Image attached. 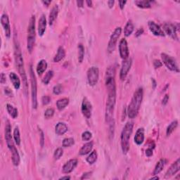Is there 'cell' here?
I'll return each mask as SVG.
<instances>
[{
  "label": "cell",
  "instance_id": "4dcf8cb0",
  "mask_svg": "<svg viewBox=\"0 0 180 180\" xmlns=\"http://www.w3.org/2000/svg\"><path fill=\"white\" fill-rule=\"evenodd\" d=\"M177 125H178V122L177 120H175L172 122L169 125V126L167 128V131H166V135L167 136H170L171 134H172L175 129L177 128Z\"/></svg>",
  "mask_w": 180,
  "mask_h": 180
},
{
  "label": "cell",
  "instance_id": "db71d44e",
  "mask_svg": "<svg viewBox=\"0 0 180 180\" xmlns=\"http://www.w3.org/2000/svg\"><path fill=\"white\" fill-rule=\"evenodd\" d=\"M71 179V177H68V176H65V177H61L60 179Z\"/></svg>",
  "mask_w": 180,
  "mask_h": 180
},
{
  "label": "cell",
  "instance_id": "83f0119b",
  "mask_svg": "<svg viewBox=\"0 0 180 180\" xmlns=\"http://www.w3.org/2000/svg\"><path fill=\"white\" fill-rule=\"evenodd\" d=\"M134 30V25L132 23V21H129L127 22L125 27V30H124V34L126 37H128L132 33Z\"/></svg>",
  "mask_w": 180,
  "mask_h": 180
},
{
  "label": "cell",
  "instance_id": "2e32d148",
  "mask_svg": "<svg viewBox=\"0 0 180 180\" xmlns=\"http://www.w3.org/2000/svg\"><path fill=\"white\" fill-rule=\"evenodd\" d=\"M180 168V160L178 158L176 162H175L172 165L170 166V168H169V170L167 171L165 174V178H169L171 177L173 175H175L177 172H179Z\"/></svg>",
  "mask_w": 180,
  "mask_h": 180
},
{
  "label": "cell",
  "instance_id": "ee69618b",
  "mask_svg": "<svg viewBox=\"0 0 180 180\" xmlns=\"http://www.w3.org/2000/svg\"><path fill=\"white\" fill-rule=\"evenodd\" d=\"M146 154L148 157L151 156V155H153V150H152V149L150 148L147 149V150L146 151Z\"/></svg>",
  "mask_w": 180,
  "mask_h": 180
},
{
  "label": "cell",
  "instance_id": "30bf717a",
  "mask_svg": "<svg viewBox=\"0 0 180 180\" xmlns=\"http://www.w3.org/2000/svg\"><path fill=\"white\" fill-rule=\"evenodd\" d=\"M163 30H165V32L170 36L171 38L173 39H178L177 37V30L178 28H177L175 25L172 23H165L163 25Z\"/></svg>",
  "mask_w": 180,
  "mask_h": 180
},
{
  "label": "cell",
  "instance_id": "f35d334b",
  "mask_svg": "<svg viewBox=\"0 0 180 180\" xmlns=\"http://www.w3.org/2000/svg\"><path fill=\"white\" fill-rule=\"evenodd\" d=\"M54 114V110L53 108H48L45 113V118L46 119H49Z\"/></svg>",
  "mask_w": 180,
  "mask_h": 180
},
{
  "label": "cell",
  "instance_id": "8d00e7d4",
  "mask_svg": "<svg viewBox=\"0 0 180 180\" xmlns=\"http://www.w3.org/2000/svg\"><path fill=\"white\" fill-rule=\"evenodd\" d=\"M63 154V151L61 148H57L56 151H55L54 154V158L55 160H58L60 159V158L62 156Z\"/></svg>",
  "mask_w": 180,
  "mask_h": 180
},
{
  "label": "cell",
  "instance_id": "484cf974",
  "mask_svg": "<svg viewBox=\"0 0 180 180\" xmlns=\"http://www.w3.org/2000/svg\"><path fill=\"white\" fill-rule=\"evenodd\" d=\"M65 52L64 49H63L62 47H60L58 48L56 55L54 58V61L55 63H58L59 61L62 60V59L65 57Z\"/></svg>",
  "mask_w": 180,
  "mask_h": 180
},
{
  "label": "cell",
  "instance_id": "d590c367",
  "mask_svg": "<svg viewBox=\"0 0 180 180\" xmlns=\"http://www.w3.org/2000/svg\"><path fill=\"white\" fill-rule=\"evenodd\" d=\"M74 144H75V142L72 138H66V139H63V146L64 147L71 146Z\"/></svg>",
  "mask_w": 180,
  "mask_h": 180
},
{
  "label": "cell",
  "instance_id": "4316f807",
  "mask_svg": "<svg viewBox=\"0 0 180 180\" xmlns=\"http://www.w3.org/2000/svg\"><path fill=\"white\" fill-rule=\"evenodd\" d=\"M69 104V99L67 98H61V99L58 100V102H56V106L59 111H62Z\"/></svg>",
  "mask_w": 180,
  "mask_h": 180
},
{
  "label": "cell",
  "instance_id": "d6986e66",
  "mask_svg": "<svg viewBox=\"0 0 180 180\" xmlns=\"http://www.w3.org/2000/svg\"><path fill=\"white\" fill-rule=\"evenodd\" d=\"M144 140V129L143 128L138 129L135 136V142L137 145H141L143 144Z\"/></svg>",
  "mask_w": 180,
  "mask_h": 180
},
{
  "label": "cell",
  "instance_id": "ffe728a7",
  "mask_svg": "<svg viewBox=\"0 0 180 180\" xmlns=\"http://www.w3.org/2000/svg\"><path fill=\"white\" fill-rule=\"evenodd\" d=\"M68 131V127L64 122H58L56 125V128H55V132L56 134L58 135H63Z\"/></svg>",
  "mask_w": 180,
  "mask_h": 180
},
{
  "label": "cell",
  "instance_id": "5bb4252c",
  "mask_svg": "<svg viewBox=\"0 0 180 180\" xmlns=\"http://www.w3.org/2000/svg\"><path fill=\"white\" fill-rule=\"evenodd\" d=\"M1 23L2 25L3 26L4 32H5V35L6 37L9 38L11 37V26L9 23V19L6 14H3L1 17Z\"/></svg>",
  "mask_w": 180,
  "mask_h": 180
},
{
  "label": "cell",
  "instance_id": "f6af8a7d",
  "mask_svg": "<svg viewBox=\"0 0 180 180\" xmlns=\"http://www.w3.org/2000/svg\"><path fill=\"white\" fill-rule=\"evenodd\" d=\"M40 137H41V146L42 147H43L44 146V142H45V138H44V133L42 131L40 130Z\"/></svg>",
  "mask_w": 180,
  "mask_h": 180
},
{
  "label": "cell",
  "instance_id": "52a82bcc",
  "mask_svg": "<svg viewBox=\"0 0 180 180\" xmlns=\"http://www.w3.org/2000/svg\"><path fill=\"white\" fill-rule=\"evenodd\" d=\"M161 58L162 60L165 63V65H166L167 68L168 69H170V71H175L177 72H179V68L177 66L176 62H175V59L172 58V57L168 56L166 54H161Z\"/></svg>",
  "mask_w": 180,
  "mask_h": 180
},
{
  "label": "cell",
  "instance_id": "ab89813d",
  "mask_svg": "<svg viewBox=\"0 0 180 180\" xmlns=\"http://www.w3.org/2000/svg\"><path fill=\"white\" fill-rule=\"evenodd\" d=\"M92 133L87 131V132H85L82 134V139L83 141H89V140L92 138Z\"/></svg>",
  "mask_w": 180,
  "mask_h": 180
},
{
  "label": "cell",
  "instance_id": "cb8c5ba5",
  "mask_svg": "<svg viewBox=\"0 0 180 180\" xmlns=\"http://www.w3.org/2000/svg\"><path fill=\"white\" fill-rule=\"evenodd\" d=\"M47 68V61L44 60V59L39 61L37 66V72L39 75H41L46 71Z\"/></svg>",
  "mask_w": 180,
  "mask_h": 180
},
{
  "label": "cell",
  "instance_id": "f907efd6",
  "mask_svg": "<svg viewBox=\"0 0 180 180\" xmlns=\"http://www.w3.org/2000/svg\"><path fill=\"white\" fill-rule=\"evenodd\" d=\"M51 2H52L50 1V0H49V1H42V3H43L44 4H45V6H49V4H51Z\"/></svg>",
  "mask_w": 180,
  "mask_h": 180
},
{
  "label": "cell",
  "instance_id": "836d02e7",
  "mask_svg": "<svg viewBox=\"0 0 180 180\" xmlns=\"http://www.w3.org/2000/svg\"><path fill=\"white\" fill-rule=\"evenodd\" d=\"M14 138L16 144L17 145H20L21 144V137H20V132L18 127H15L14 130Z\"/></svg>",
  "mask_w": 180,
  "mask_h": 180
},
{
  "label": "cell",
  "instance_id": "277c9868",
  "mask_svg": "<svg viewBox=\"0 0 180 180\" xmlns=\"http://www.w3.org/2000/svg\"><path fill=\"white\" fill-rule=\"evenodd\" d=\"M133 131V123L128 122L125 125L121 133V147L122 152L126 154L129 149V139Z\"/></svg>",
  "mask_w": 180,
  "mask_h": 180
},
{
  "label": "cell",
  "instance_id": "3957f363",
  "mask_svg": "<svg viewBox=\"0 0 180 180\" xmlns=\"http://www.w3.org/2000/svg\"><path fill=\"white\" fill-rule=\"evenodd\" d=\"M15 61H16V65L17 68H18V72L21 75L22 79H23L24 82V91H25V94H26V92L28 89V83H27V78H26V74L25 71V68H24V63H23V56H22L21 49L18 45V43L16 42H15Z\"/></svg>",
  "mask_w": 180,
  "mask_h": 180
},
{
  "label": "cell",
  "instance_id": "f546056e",
  "mask_svg": "<svg viewBox=\"0 0 180 180\" xmlns=\"http://www.w3.org/2000/svg\"><path fill=\"white\" fill-rule=\"evenodd\" d=\"M6 109H7L8 113H9V115L15 119L18 116V110H17L15 107H14L12 105L7 104L6 105Z\"/></svg>",
  "mask_w": 180,
  "mask_h": 180
},
{
  "label": "cell",
  "instance_id": "816d5d0a",
  "mask_svg": "<svg viewBox=\"0 0 180 180\" xmlns=\"http://www.w3.org/2000/svg\"><path fill=\"white\" fill-rule=\"evenodd\" d=\"M142 32H143V30H142H142H141V29L139 30H138V31L137 32V35H136V36L138 37L139 35H142Z\"/></svg>",
  "mask_w": 180,
  "mask_h": 180
},
{
  "label": "cell",
  "instance_id": "d6a6232c",
  "mask_svg": "<svg viewBox=\"0 0 180 180\" xmlns=\"http://www.w3.org/2000/svg\"><path fill=\"white\" fill-rule=\"evenodd\" d=\"M96 160H97V153L95 151L92 152L91 154L87 158V161L89 164H94L96 161Z\"/></svg>",
  "mask_w": 180,
  "mask_h": 180
},
{
  "label": "cell",
  "instance_id": "74e56055",
  "mask_svg": "<svg viewBox=\"0 0 180 180\" xmlns=\"http://www.w3.org/2000/svg\"><path fill=\"white\" fill-rule=\"evenodd\" d=\"M62 91H63V87L61 84L56 85L53 89L54 94H56V95H58V94H60L61 92H62Z\"/></svg>",
  "mask_w": 180,
  "mask_h": 180
},
{
  "label": "cell",
  "instance_id": "c3c4849f",
  "mask_svg": "<svg viewBox=\"0 0 180 180\" xmlns=\"http://www.w3.org/2000/svg\"><path fill=\"white\" fill-rule=\"evenodd\" d=\"M108 5L109 6V8H112L114 5V3H115V2L113 1V0H110V1H108Z\"/></svg>",
  "mask_w": 180,
  "mask_h": 180
},
{
  "label": "cell",
  "instance_id": "f1b7e54d",
  "mask_svg": "<svg viewBox=\"0 0 180 180\" xmlns=\"http://www.w3.org/2000/svg\"><path fill=\"white\" fill-rule=\"evenodd\" d=\"M135 4L138 7L142 8H148L151 6V1H146V0H138L135 1Z\"/></svg>",
  "mask_w": 180,
  "mask_h": 180
},
{
  "label": "cell",
  "instance_id": "9c48e42d",
  "mask_svg": "<svg viewBox=\"0 0 180 180\" xmlns=\"http://www.w3.org/2000/svg\"><path fill=\"white\" fill-rule=\"evenodd\" d=\"M122 29L121 28H117L116 29L114 30V32L112 34L111 36V38H110L108 46V51L111 53V52H113L114 50H115L116 44H117L118 39L120 36V34H121Z\"/></svg>",
  "mask_w": 180,
  "mask_h": 180
},
{
  "label": "cell",
  "instance_id": "7c38bea8",
  "mask_svg": "<svg viewBox=\"0 0 180 180\" xmlns=\"http://www.w3.org/2000/svg\"><path fill=\"white\" fill-rule=\"evenodd\" d=\"M92 106L91 103H90L87 98H85L83 99L82 104V113L83 115L85 118L89 119L92 116Z\"/></svg>",
  "mask_w": 180,
  "mask_h": 180
},
{
  "label": "cell",
  "instance_id": "11a10c76",
  "mask_svg": "<svg viewBox=\"0 0 180 180\" xmlns=\"http://www.w3.org/2000/svg\"><path fill=\"white\" fill-rule=\"evenodd\" d=\"M158 179L159 178L158 177H152V178H151V179Z\"/></svg>",
  "mask_w": 180,
  "mask_h": 180
},
{
  "label": "cell",
  "instance_id": "7a4b0ae2",
  "mask_svg": "<svg viewBox=\"0 0 180 180\" xmlns=\"http://www.w3.org/2000/svg\"><path fill=\"white\" fill-rule=\"evenodd\" d=\"M142 99H143V89L138 88L134 93L130 104L129 105L127 114L129 118H135L139 113L141 106Z\"/></svg>",
  "mask_w": 180,
  "mask_h": 180
},
{
  "label": "cell",
  "instance_id": "e0dca14e",
  "mask_svg": "<svg viewBox=\"0 0 180 180\" xmlns=\"http://www.w3.org/2000/svg\"><path fill=\"white\" fill-rule=\"evenodd\" d=\"M78 165V160L71 159L69 161H68L63 167V172L65 174H68L71 173L76 166Z\"/></svg>",
  "mask_w": 180,
  "mask_h": 180
},
{
  "label": "cell",
  "instance_id": "b9f144b4",
  "mask_svg": "<svg viewBox=\"0 0 180 180\" xmlns=\"http://www.w3.org/2000/svg\"><path fill=\"white\" fill-rule=\"evenodd\" d=\"M153 65H154V67L155 68H160L162 66V62H161V61L154 60V61H153Z\"/></svg>",
  "mask_w": 180,
  "mask_h": 180
},
{
  "label": "cell",
  "instance_id": "7dc6e473",
  "mask_svg": "<svg viewBox=\"0 0 180 180\" xmlns=\"http://www.w3.org/2000/svg\"><path fill=\"white\" fill-rule=\"evenodd\" d=\"M127 3L126 1H120L119 2V4H120V7L121 9H123L124 6H125V4Z\"/></svg>",
  "mask_w": 180,
  "mask_h": 180
},
{
  "label": "cell",
  "instance_id": "4fadbf2b",
  "mask_svg": "<svg viewBox=\"0 0 180 180\" xmlns=\"http://www.w3.org/2000/svg\"><path fill=\"white\" fill-rule=\"evenodd\" d=\"M119 49H120V55L121 58L124 60L129 58V49L127 42L125 39H122L120 42L119 45Z\"/></svg>",
  "mask_w": 180,
  "mask_h": 180
},
{
  "label": "cell",
  "instance_id": "5b68a950",
  "mask_svg": "<svg viewBox=\"0 0 180 180\" xmlns=\"http://www.w3.org/2000/svg\"><path fill=\"white\" fill-rule=\"evenodd\" d=\"M28 32L27 48L30 53H32L34 48L35 42V16H32L30 19Z\"/></svg>",
  "mask_w": 180,
  "mask_h": 180
},
{
  "label": "cell",
  "instance_id": "60d3db41",
  "mask_svg": "<svg viewBox=\"0 0 180 180\" xmlns=\"http://www.w3.org/2000/svg\"><path fill=\"white\" fill-rule=\"evenodd\" d=\"M42 102L43 105H47L51 102V98L49 96H45L42 98Z\"/></svg>",
  "mask_w": 180,
  "mask_h": 180
},
{
  "label": "cell",
  "instance_id": "603a6c76",
  "mask_svg": "<svg viewBox=\"0 0 180 180\" xmlns=\"http://www.w3.org/2000/svg\"><path fill=\"white\" fill-rule=\"evenodd\" d=\"M167 162V161L165 159H161L158 162L156 166H155V168L154 169V171H153V175H158L160 172H161L162 170V169L164 168L165 165Z\"/></svg>",
  "mask_w": 180,
  "mask_h": 180
},
{
  "label": "cell",
  "instance_id": "44dd1931",
  "mask_svg": "<svg viewBox=\"0 0 180 180\" xmlns=\"http://www.w3.org/2000/svg\"><path fill=\"white\" fill-rule=\"evenodd\" d=\"M9 78L14 88L16 89H18L21 87V81H20L18 76L15 72H11L9 74Z\"/></svg>",
  "mask_w": 180,
  "mask_h": 180
},
{
  "label": "cell",
  "instance_id": "9a60e30c",
  "mask_svg": "<svg viewBox=\"0 0 180 180\" xmlns=\"http://www.w3.org/2000/svg\"><path fill=\"white\" fill-rule=\"evenodd\" d=\"M148 28L150 30V31L155 36H161L164 37L165 33L161 27L158 25H157L155 22L153 21H149L148 23Z\"/></svg>",
  "mask_w": 180,
  "mask_h": 180
},
{
  "label": "cell",
  "instance_id": "6da1fadb",
  "mask_svg": "<svg viewBox=\"0 0 180 180\" xmlns=\"http://www.w3.org/2000/svg\"><path fill=\"white\" fill-rule=\"evenodd\" d=\"M115 67H109L106 71V86L108 89V98L106 108V121L108 125L113 122L114 108L116 101V87L115 82Z\"/></svg>",
  "mask_w": 180,
  "mask_h": 180
},
{
  "label": "cell",
  "instance_id": "d4e9b609",
  "mask_svg": "<svg viewBox=\"0 0 180 180\" xmlns=\"http://www.w3.org/2000/svg\"><path fill=\"white\" fill-rule=\"evenodd\" d=\"M92 148H93V143L92 142H89V143L85 144L80 150V154L81 155H87V153H89L90 151H92Z\"/></svg>",
  "mask_w": 180,
  "mask_h": 180
},
{
  "label": "cell",
  "instance_id": "f5cc1de1",
  "mask_svg": "<svg viewBox=\"0 0 180 180\" xmlns=\"http://www.w3.org/2000/svg\"><path fill=\"white\" fill-rule=\"evenodd\" d=\"M86 3L89 7H91L92 6V1H86Z\"/></svg>",
  "mask_w": 180,
  "mask_h": 180
},
{
  "label": "cell",
  "instance_id": "e575fe53",
  "mask_svg": "<svg viewBox=\"0 0 180 180\" xmlns=\"http://www.w3.org/2000/svg\"><path fill=\"white\" fill-rule=\"evenodd\" d=\"M54 76V72L52 71H49L47 72V74L45 75V76L44 77L43 80H42V82L45 85H47L48 83L49 82V81L52 80V78H53Z\"/></svg>",
  "mask_w": 180,
  "mask_h": 180
},
{
  "label": "cell",
  "instance_id": "7402d4cb",
  "mask_svg": "<svg viewBox=\"0 0 180 180\" xmlns=\"http://www.w3.org/2000/svg\"><path fill=\"white\" fill-rule=\"evenodd\" d=\"M58 6L54 5V6L53 8H52L51 12H50V14H49V23L50 25H53L54 21L56 20L57 16H58Z\"/></svg>",
  "mask_w": 180,
  "mask_h": 180
},
{
  "label": "cell",
  "instance_id": "1f68e13d",
  "mask_svg": "<svg viewBox=\"0 0 180 180\" xmlns=\"http://www.w3.org/2000/svg\"><path fill=\"white\" fill-rule=\"evenodd\" d=\"M85 56V48L82 44L78 45V61L80 63H82Z\"/></svg>",
  "mask_w": 180,
  "mask_h": 180
},
{
  "label": "cell",
  "instance_id": "bcb514c9",
  "mask_svg": "<svg viewBox=\"0 0 180 180\" xmlns=\"http://www.w3.org/2000/svg\"><path fill=\"white\" fill-rule=\"evenodd\" d=\"M0 82H1L2 84H4L6 82V76L4 73H2L1 75V80H0Z\"/></svg>",
  "mask_w": 180,
  "mask_h": 180
},
{
  "label": "cell",
  "instance_id": "8992f818",
  "mask_svg": "<svg viewBox=\"0 0 180 180\" xmlns=\"http://www.w3.org/2000/svg\"><path fill=\"white\" fill-rule=\"evenodd\" d=\"M30 82H31V94H32V104L33 108L36 109L37 107V80L35 75L34 73L32 66L30 68Z\"/></svg>",
  "mask_w": 180,
  "mask_h": 180
},
{
  "label": "cell",
  "instance_id": "ba28073f",
  "mask_svg": "<svg viewBox=\"0 0 180 180\" xmlns=\"http://www.w3.org/2000/svg\"><path fill=\"white\" fill-rule=\"evenodd\" d=\"M98 76H99V72H98V68L91 67L87 71V80L89 85L94 86L97 84L98 80Z\"/></svg>",
  "mask_w": 180,
  "mask_h": 180
},
{
  "label": "cell",
  "instance_id": "681fc988",
  "mask_svg": "<svg viewBox=\"0 0 180 180\" xmlns=\"http://www.w3.org/2000/svg\"><path fill=\"white\" fill-rule=\"evenodd\" d=\"M77 4H78V7H82L83 4H84V2L83 1H77Z\"/></svg>",
  "mask_w": 180,
  "mask_h": 180
},
{
  "label": "cell",
  "instance_id": "7bdbcfd3",
  "mask_svg": "<svg viewBox=\"0 0 180 180\" xmlns=\"http://www.w3.org/2000/svg\"><path fill=\"white\" fill-rule=\"evenodd\" d=\"M168 101H169V96L168 95V94H166V95L164 96L163 99H162V104L163 105L167 104H168Z\"/></svg>",
  "mask_w": 180,
  "mask_h": 180
},
{
  "label": "cell",
  "instance_id": "8fae6325",
  "mask_svg": "<svg viewBox=\"0 0 180 180\" xmlns=\"http://www.w3.org/2000/svg\"><path fill=\"white\" fill-rule=\"evenodd\" d=\"M132 65V59L131 58H127L125 60H124L123 63L122 64V68L120 70V78L122 80H123L125 79L126 76L127 75V73L130 70Z\"/></svg>",
  "mask_w": 180,
  "mask_h": 180
},
{
  "label": "cell",
  "instance_id": "ac0fdd59",
  "mask_svg": "<svg viewBox=\"0 0 180 180\" xmlns=\"http://www.w3.org/2000/svg\"><path fill=\"white\" fill-rule=\"evenodd\" d=\"M46 27H47V20H46V16L42 14L39 20L38 24V33L39 36H42L45 33Z\"/></svg>",
  "mask_w": 180,
  "mask_h": 180
}]
</instances>
